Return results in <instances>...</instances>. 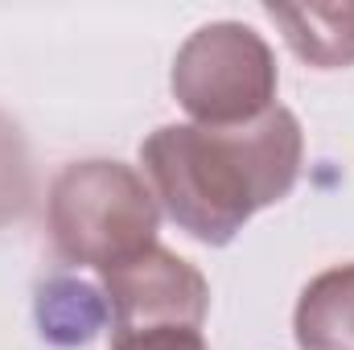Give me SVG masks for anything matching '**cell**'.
I'll list each match as a JSON object with an SVG mask.
<instances>
[{"instance_id":"cell-7","label":"cell","mask_w":354,"mask_h":350,"mask_svg":"<svg viewBox=\"0 0 354 350\" xmlns=\"http://www.w3.org/2000/svg\"><path fill=\"white\" fill-rule=\"evenodd\" d=\"M37 322L41 334L62 347L91 342L107 322V297H99L91 284L79 280H50L37 297Z\"/></svg>"},{"instance_id":"cell-3","label":"cell","mask_w":354,"mask_h":350,"mask_svg":"<svg viewBox=\"0 0 354 350\" xmlns=\"http://www.w3.org/2000/svg\"><path fill=\"white\" fill-rule=\"evenodd\" d=\"M174 95L202 128H235L272 111L276 62L268 42L239 25L214 21L189 33L174 58Z\"/></svg>"},{"instance_id":"cell-6","label":"cell","mask_w":354,"mask_h":350,"mask_svg":"<svg viewBox=\"0 0 354 350\" xmlns=\"http://www.w3.org/2000/svg\"><path fill=\"white\" fill-rule=\"evenodd\" d=\"M292 330L301 350H354V264L305 284Z\"/></svg>"},{"instance_id":"cell-8","label":"cell","mask_w":354,"mask_h":350,"mask_svg":"<svg viewBox=\"0 0 354 350\" xmlns=\"http://www.w3.org/2000/svg\"><path fill=\"white\" fill-rule=\"evenodd\" d=\"M111 350H206L202 330H145V334H111Z\"/></svg>"},{"instance_id":"cell-4","label":"cell","mask_w":354,"mask_h":350,"mask_svg":"<svg viewBox=\"0 0 354 350\" xmlns=\"http://www.w3.org/2000/svg\"><path fill=\"white\" fill-rule=\"evenodd\" d=\"M103 293H107L111 334L202 330L210 305L202 272L157 243L115 268H103Z\"/></svg>"},{"instance_id":"cell-5","label":"cell","mask_w":354,"mask_h":350,"mask_svg":"<svg viewBox=\"0 0 354 350\" xmlns=\"http://www.w3.org/2000/svg\"><path fill=\"white\" fill-rule=\"evenodd\" d=\"M268 17L309 66L338 71L354 62V4H268Z\"/></svg>"},{"instance_id":"cell-2","label":"cell","mask_w":354,"mask_h":350,"mask_svg":"<svg viewBox=\"0 0 354 350\" xmlns=\"http://www.w3.org/2000/svg\"><path fill=\"white\" fill-rule=\"evenodd\" d=\"M50 231L71 264L115 268L157 243V202L120 161L66 165L50 190Z\"/></svg>"},{"instance_id":"cell-1","label":"cell","mask_w":354,"mask_h":350,"mask_svg":"<svg viewBox=\"0 0 354 350\" xmlns=\"http://www.w3.org/2000/svg\"><path fill=\"white\" fill-rule=\"evenodd\" d=\"M145 174L169 219L198 243H231L243 223L280 202L301 174V124L272 107L252 124H169L140 145Z\"/></svg>"}]
</instances>
